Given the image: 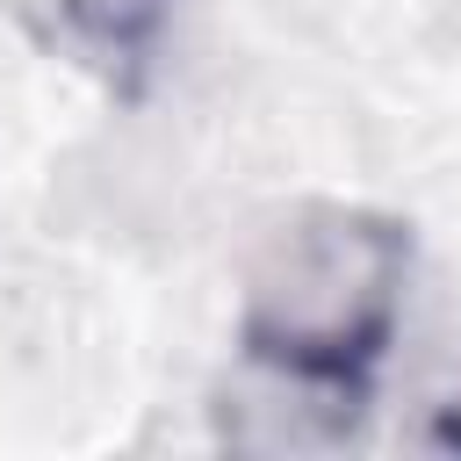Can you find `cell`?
<instances>
[{"label":"cell","instance_id":"obj_2","mask_svg":"<svg viewBox=\"0 0 461 461\" xmlns=\"http://www.w3.org/2000/svg\"><path fill=\"white\" fill-rule=\"evenodd\" d=\"M0 7L43 58L86 72L115 101H137L158 79V58L180 22V0H0Z\"/></svg>","mask_w":461,"mask_h":461},{"label":"cell","instance_id":"obj_1","mask_svg":"<svg viewBox=\"0 0 461 461\" xmlns=\"http://www.w3.org/2000/svg\"><path fill=\"white\" fill-rule=\"evenodd\" d=\"M411 223L367 202L288 209L238 281V411H274L267 447H346L403 331Z\"/></svg>","mask_w":461,"mask_h":461}]
</instances>
